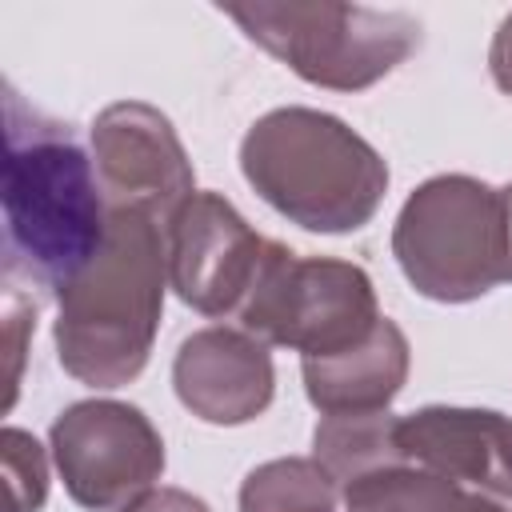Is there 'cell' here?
I'll use <instances>...</instances> for the list:
<instances>
[{"mask_svg": "<svg viewBox=\"0 0 512 512\" xmlns=\"http://www.w3.org/2000/svg\"><path fill=\"white\" fill-rule=\"evenodd\" d=\"M108 200L72 124L4 88V244L8 280L64 292L104 248Z\"/></svg>", "mask_w": 512, "mask_h": 512, "instance_id": "6da1fadb", "label": "cell"}, {"mask_svg": "<svg viewBox=\"0 0 512 512\" xmlns=\"http://www.w3.org/2000/svg\"><path fill=\"white\" fill-rule=\"evenodd\" d=\"M168 284L164 224L136 208H108L96 260L56 296V360L92 388L132 384L156 344Z\"/></svg>", "mask_w": 512, "mask_h": 512, "instance_id": "7a4b0ae2", "label": "cell"}, {"mask_svg": "<svg viewBox=\"0 0 512 512\" xmlns=\"http://www.w3.org/2000/svg\"><path fill=\"white\" fill-rule=\"evenodd\" d=\"M240 172L268 208L324 236L364 228L388 192L384 156L340 116L304 104L272 108L244 132Z\"/></svg>", "mask_w": 512, "mask_h": 512, "instance_id": "3957f363", "label": "cell"}, {"mask_svg": "<svg viewBox=\"0 0 512 512\" xmlns=\"http://www.w3.org/2000/svg\"><path fill=\"white\" fill-rule=\"evenodd\" d=\"M240 32L292 68L300 80L332 92H364L392 76L420 48V20L404 8L288 0L220 4Z\"/></svg>", "mask_w": 512, "mask_h": 512, "instance_id": "277c9868", "label": "cell"}, {"mask_svg": "<svg viewBox=\"0 0 512 512\" xmlns=\"http://www.w3.org/2000/svg\"><path fill=\"white\" fill-rule=\"evenodd\" d=\"M392 256L404 280L436 304H468L508 284L500 188L468 172L416 184L392 224Z\"/></svg>", "mask_w": 512, "mask_h": 512, "instance_id": "5b68a950", "label": "cell"}, {"mask_svg": "<svg viewBox=\"0 0 512 512\" xmlns=\"http://www.w3.org/2000/svg\"><path fill=\"white\" fill-rule=\"evenodd\" d=\"M240 324L264 344L332 356L364 344L380 324L372 276L336 256H296L268 240L260 272L240 304Z\"/></svg>", "mask_w": 512, "mask_h": 512, "instance_id": "8992f818", "label": "cell"}, {"mask_svg": "<svg viewBox=\"0 0 512 512\" xmlns=\"http://www.w3.org/2000/svg\"><path fill=\"white\" fill-rule=\"evenodd\" d=\"M48 448L64 492L92 512L124 508L152 492L168 460L156 424L124 400L68 404L52 420Z\"/></svg>", "mask_w": 512, "mask_h": 512, "instance_id": "52a82bcc", "label": "cell"}, {"mask_svg": "<svg viewBox=\"0 0 512 512\" xmlns=\"http://www.w3.org/2000/svg\"><path fill=\"white\" fill-rule=\"evenodd\" d=\"M92 160L108 208H136L164 228L196 196L172 120L144 100H116L92 120Z\"/></svg>", "mask_w": 512, "mask_h": 512, "instance_id": "ba28073f", "label": "cell"}, {"mask_svg": "<svg viewBox=\"0 0 512 512\" xmlns=\"http://www.w3.org/2000/svg\"><path fill=\"white\" fill-rule=\"evenodd\" d=\"M168 284L200 316L240 312L268 236H260L220 192H196L164 228Z\"/></svg>", "mask_w": 512, "mask_h": 512, "instance_id": "9c48e42d", "label": "cell"}, {"mask_svg": "<svg viewBox=\"0 0 512 512\" xmlns=\"http://www.w3.org/2000/svg\"><path fill=\"white\" fill-rule=\"evenodd\" d=\"M176 400L204 424L236 428L268 412L276 396V368L264 340L244 328H200L184 336L172 360Z\"/></svg>", "mask_w": 512, "mask_h": 512, "instance_id": "30bf717a", "label": "cell"}, {"mask_svg": "<svg viewBox=\"0 0 512 512\" xmlns=\"http://www.w3.org/2000/svg\"><path fill=\"white\" fill-rule=\"evenodd\" d=\"M396 448L408 464L480 496L512 500V416L504 412L428 404L396 420Z\"/></svg>", "mask_w": 512, "mask_h": 512, "instance_id": "8fae6325", "label": "cell"}, {"mask_svg": "<svg viewBox=\"0 0 512 512\" xmlns=\"http://www.w3.org/2000/svg\"><path fill=\"white\" fill-rule=\"evenodd\" d=\"M412 368V348L408 336L400 332L396 320L380 316L376 332L344 352L332 356H304L300 376L312 408L324 416H344V412H384Z\"/></svg>", "mask_w": 512, "mask_h": 512, "instance_id": "7c38bea8", "label": "cell"}, {"mask_svg": "<svg viewBox=\"0 0 512 512\" xmlns=\"http://www.w3.org/2000/svg\"><path fill=\"white\" fill-rule=\"evenodd\" d=\"M344 512H508V500L480 496L420 464L396 460L340 488Z\"/></svg>", "mask_w": 512, "mask_h": 512, "instance_id": "4fadbf2b", "label": "cell"}, {"mask_svg": "<svg viewBox=\"0 0 512 512\" xmlns=\"http://www.w3.org/2000/svg\"><path fill=\"white\" fill-rule=\"evenodd\" d=\"M396 420L388 408L384 412H344V416H324L312 432L316 460L332 472V480L344 488L360 480L364 472H376L384 464L404 460L396 448Z\"/></svg>", "mask_w": 512, "mask_h": 512, "instance_id": "5bb4252c", "label": "cell"}, {"mask_svg": "<svg viewBox=\"0 0 512 512\" xmlns=\"http://www.w3.org/2000/svg\"><path fill=\"white\" fill-rule=\"evenodd\" d=\"M336 488L316 456H280L244 476L240 512H336Z\"/></svg>", "mask_w": 512, "mask_h": 512, "instance_id": "9a60e30c", "label": "cell"}, {"mask_svg": "<svg viewBox=\"0 0 512 512\" xmlns=\"http://www.w3.org/2000/svg\"><path fill=\"white\" fill-rule=\"evenodd\" d=\"M0 448H4L8 512H40V504L48 496V460H44V448L24 428H4L0 432Z\"/></svg>", "mask_w": 512, "mask_h": 512, "instance_id": "2e32d148", "label": "cell"}, {"mask_svg": "<svg viewBox=\"0 0 512 512\" xmlns=\"http://www.w3.org/2000/svg\"><path fill=\"white\" fill-rule=\"evenodd\" d=\"M36 332V300H28L12 280H8V296H4V340H8V408L16 404V388H20V360H24V336Z\"/></svg>", "mask_w": 512, "mask_h": 512, "instance_id": "e0dca14e", "label": "cell"}, {"mask_svg": "<svg viewBox=\"0 0 512 512\" xmlns=\"http://www.w3.org/2000/svg\"><path fill=\"white\" fill-rule=\"evenodd\" d=\"M116 512H212V508H208L200 496L184 492V488H168V484H160V488L136 496L132 504H124V508H116Z\"/></svg>", "mask_w": 512, "mask_h": 512, "instance_id": "ac0fdd59", "label": "cell"}, {"mask_svg": "<svg viewBox=\"0 0 512 512\" xmlns=\"http://www.w3.org/2000/svg\"><path fill=\"white\" fill-rule=\"evenodd\" d=\"M488 72H492V84L512 96V12L500 20L496 36H492V48H488Z\"/></svg>", "mask_w": 512, "mask_h": 512, "instance_id": "d6986e66", "label": "cell"}, {"mask_svg": "<svg viewBox=\"0 0 512 512\" xmlns=\"http://www.w3.org/2000/svg\"><path fill=\"white\" fill-rule=\"evenodd\" d=\"M500 204H504V232H508V284H512V180L500 188Z\"/></svg>", "mask_w": 512, "mask_h": 512, "instance_id": "ffe728a7", "label": "cell"}, {"mask_svg": "<svg viewBox=\"0 0 512 512\" xmlns=\"http://www.w3.org/2000/svg\"><path fill=\"white\" fill-rule=\"evenodd\" d=\"M508 512H512V500H508Z\"/></svg>", "mask_w": 512, "mask_h": 512, "instance_id": "44dd1931", "label": "cell"}]
</instances>
